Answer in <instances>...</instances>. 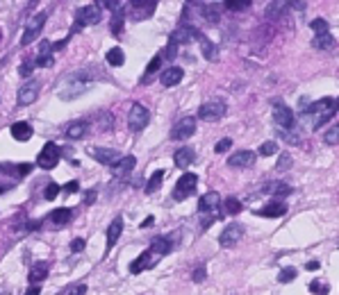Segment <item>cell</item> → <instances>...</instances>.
<instances>
[{
  "mask_svg": "<svg viewBox=\"0 0 339 295\" xmlns=\"http://www.w3.org/2000/svg\"><path fill=\"white\" fill-rule=\"evenodd\" d=\"M157 3L155 0H130V18L132 20H144L148 16H153V12H155Z\"/></svg>",
  "mask_w": 339,
  "mask_h": 295,
  "instance_id": "ba28073f",
  "label": "cell"
},
{
  "mask_svg": "<svg viewBox=\"0 0 339 295\" xmlns=\"http://www.w3.org/2000/svg\"><path fill=\"white\" fill-rule=\"evenodd\" d=\"M100 16H103V12H100L98 5H87V7H82L80 12H78V23L80 25H93L98 23Z\"/></svg>",
  "mask_w": 339,
  "mask_h": 295,
  "instance_id": "5bb4252c",
  "label": "cell"
},
{
  "mask_svg": "<svg viewBox=\"0 0 339 295\" xmlns=\"http://www.w3.org/2000/svg\"><path fill=\"white\" fill-rule=\"evenodd\" d=\"M60 184H55V182H50L48 184V186H46V193H44V198L46 200H55L57 198V193H60Z\"/></svg>",
  "mask_w": 339,
  "mask_h": 295,
  "instance_id": "b9f144b4",
  "label": "cell"
},
{
  "mask_svg": "<svg viewBox=\"0 0 339 295\" xmlns=\"http://www.w3.org/2000/svg\"><path fill=\"white\" fill-rule=\"evenodd\" d=\"M305 268H307V270H319V261H307Z\"/></svg>",
  "mask_w": 339,
  "mask_h": 295,
  "instance_id": "6f0895ef",
  "label": "cell"
},
{
  "mask_svg": "<svg viewBox=\"0 0 339 295\" xmlns=\"http://www.w3.org/2000/svg\"><path fill=\"white\" fill-rule=\"evenodd\" d=\"M150 257H153L150 252H141V255L137 257V261H135V263H132V266H130V272H132V275H139V272L144 270L146 266H153Z\"/></svg>",
  "mask_w": 339,
  "mask_h": 295,
  "instance_id": "4316f807",
  "label": "cell"
},
{
  "mask_svg": "<svg viewBox=\"0 0 339 295\" xmlns=\"http://www.w3.org/2000/svg\"><path fill=\"white\" fill-rule=\"evenodd\" d=\"M109 30H112L116 36L123 32V7H121V5L114 9V20H112V25H109Z\"/></svg>",
  "mask_w": 339,
  "mask_h": 295,
  "instance_id": "4dcf8cb0",
  "label": "cell"
},
{
  "mask_svg": "<svg viewBox=\"0 0 339 295\" xmlns=\"http://www.w3.org/2000/svg\"><path fill=\"white\" fill-rule=\"evenodd\" d=\"M196 186H198V175H194V173H184V175L176 182V188H173V200H178V202L187 200L189 196H194Z\"/></svg>",
  "mask_w": 339,
  "mask_h": 295,
  "instance_id": "7a4b0ae2",
  "label": "cell"
},
{
  "mask_svg": "<svg viewBox=\"0 0 339 295\" xmlns=\"http://www.w3.org/2000/svg\"><path fill=\"white\" fill-rule=\"evenodd\" d=\"M223 7H228L230 12H239V9H246L251 7V0H241V3H237V0H225Z\"/></svg>",
  "mask_w": 339,
  "mask_h": 295,
  "instance_id": "74e56055",
  "label": "cell"
},
{
  "mask_svg": "<svg viewBox=\"0 0 339 295\" xmlns=\"http://www.w3.org/2000/svg\"><path fill=\"white\" fill-rule=\"evenodd\" d=\"M46 275H48V263L41 261V263H36L32 270H30V282H32V284H39L41 279H46Z\"/></svg>",
  "mask_w": 339,
  "mask_h": 295,
  "instance_id": "f1b7e54d",
  "label": "cell"
},
{
  "mask_svg": "<svg viewBox=\"0 0 339 295\" xmlns=\"http://www.w3.org/2000/svg\"><path fill=\"white\" fill-rule=\"evenodd\" d=\"M148 118H150V114H148V109L144 107V104L135 102L130 107V116H128V125L132 132H141L148 125Z\"/></svg>",
  "mask_w": 339,
  "mask_h": 295,
  "instance_id": "5b68a950",
  "label": "cell"
},
{
  "mask_svg": "<svg viewBox=\"0 0 339 295\" xmlns=\"http://www.w3.org/2000/svg\"><path fill=\"white\" fill-rule=\"evenodd\" d=\"M200 14H203V18L210 20V23H219V18H221V5H203Z\"/></svg>",
  "mask_w": 339,
  "mask_h": 295,
  "instance_id": "83f0119b",
  "label": "cell"
},
{
  "mask_svg": "<svg viewBox=\"0 0 339 295\" xmlns=\"http://www.w3.org/2000/svg\"><path fill=\"white\" fill-rule=\"evenodd\" d=\"M273 120H275V125H278L280 130H291L296 125L294 112H291L287 104H282V102H278L273 107Z\"/></svg>",
  "mask_w": 339,
  "mask_h": 295,
  "instance_id": "9c48e42d",
  "label": "cell"
},
{
  "mask_svg": "<svg viewBox=\"0 0 339 295\" xmlns=\"http://www.w3.org/2000/svg\"><path fill=\"white\" fill-rule=\"evenodd\" d=\"M5 191H7V186H0V196H3V193H5Z\"/></svg>",
  "mask_w": 339,
  "mask_h": 295,
  "instance_id": "91938a15",
  "label": "cell"
},
{
  "mask_svg": "<svg viewBox=\"0 0 339 295\" xmlns=\"http://www.w3.org/2000/svg\"><path fill=\"white\" fill-rule=\"evenodd\" d=\"M230 145H232L230 139H221L219 143L214 145V152H219V155H221V152H228V150H230Z\"/></svg>",
  "mask_w": 339,
  "mask_h": 295,
  "instance_id": "bcb514c9",
  "label": "cell"
},
{
  "mask_svg": "<svg viewBox=\"0 0 339 295\" xmlns=\"http://www.w3.org/2000/svg\"><path fill=\"white\" fill-rule=\"evenodd\" d=\"M52 52V41H39V57H46Z\"/></svg>",
  "mask_w": 339,
  "mask_h": 295,
  "instance_id": "f6af8a7d",
  "label": "cell"
},
{
  "mask_svg": "<svg viewBox=\"0 0 339 295\" xmlns=\"http://www.w3.org/2000/svg\"><path fill=\"white\" fill-rule=\"evenodd\" d=\"M287 5L289 3H271V5H269V9H267V16L269 18H278L280 16V14H282L285 12V9H287Z\"/></svg>",
  "mask_w": 339,
  "mask_h": 295,
  "instance_id": "e575fe53",
  "label": "cell"
},
{
  "mask_svg": "<svg viewBox=\"0 0 339 295\" xmlns=\"http://www.w3.org/2000/svg\"><path fill=\"white\" fill-rule=\"evenodd\" d=\"M267 193H273V196H289L291 193V186L285 182H275V184H269L267 188H264Z\"/></svg>",
  "mask_w": 339,
  "mask_h": 295,
  "instance_id": "1f68e13d",
  "label": "cell"
},
{
  "mask_svg": "<svg viewBox=\"0 0 339 295\" xmlns=\"http://www.w3.org/2000/svg\"><path fill=\"white\" fill-rule=\"evenodd\" d=\"M312 46H314V48H319V50H332V48H335V39H332L330 32L316 34L314 41H312Z\"/></svg>",
  "mask_w": 339,
  "mask_h": 295,
  "instance_id": "484cf974",
  "label": "cell"
},
{
  "mask_svg": "<svg viewBox=\"0 0 339 295\" xmlns=\"http://www.w3.org/2000/svg\"><path fill=\"white\" fill-rule=\"evenodd\" d=\"M89 155L93 157V159L98 161V164H105V166H112L116 159H119V155H116V150H112V148H89Z\"/></svg>",
  "mask_w": 339,
  "mask_h": 295,
  "instance_id": "4fadbf2b",
  "label": "cell"
},
{
  "mask_svg": "<svg viewBox=\"0 0 339 295\" xmlns=\"http://www.w3.org/2000/svg\"><path fill=\"white\" fill-rule=\"evenodd\" d=\"M184 77V71L180 66H173V68H166L162 73V84L164 87H176V84Z\"/></svg>",
  "mask_w": 339,
  "mask_h": 295,
  "instance_id": "ffe728a7",
  "label": "cell"
},
{
  "mask_svg": "<svg viewBox=\"0 0 339 295\" xmlns=\"http://www.w3.org/2000/svg\"><path fill=\"white\" fill-rule=\"evenodd\" d=\"M9 132H12V136L16 141H30V139H32V128H30L28 123H23V120L14 123L12 128H9Z\"/></svg>",
  "mask_w": 339,
  "mask_h": 295,
  "instance_id": "7402d4cb",
  "label": "cell"
},
{
  "mask_svg": "<svg viewBox=\"0 0 339 295\" xmlns=\"http://www.w3.org/2000/svg\"><path fill=\"white\" fill-rule=\"evenodd\" d=\"M121 231H123V218H114L112 225L107 227V250L116 245V241L121 239Z\"/></svg>",
  "mask_w": 339,
  "mask_h": 295,
  "instance_id": "d6986e66",
  "label": "cell"
},
{
  "mask_svg": "<svg viewBox=\"0 0 339 295\" xmlns=\"http://www.w3.org/2000/svg\"><path fill=\"white\" fill-rule=\"evenodd\" d=\"M296 275H298V270H296L294 266H289V268H282L280 270V275H278V282H282V284H289V282H294Z\"/></svg>",
  "mask_w": 339,
  "mask_h": 295,
  "instance_id": "d590c367",
  "label": "cell"
},
{
  "mask_svg": "<svg viewBox=\"0 0 339 295\" xmlns=\"http://www.w3.org/2000/svg\"><path fill=\"white\" fill-rule=\"evenodd\" d=\"M87 132H89V123H87V120H76V123H71L66 128V136H68V139H82Z\"/></svg>",
  "mask_w": 339,
  "mask_h": 295,
  "instance_id": "603a6c76",
  "label": "cell"
},
{
  "mask_svg": "<svg viewBox=\"0 0 339 295\" xmlns=\"http://www.w3.org/2000/svg\"><path fill=\"white\" fill-rule=\"evenodd\" d=\"M153 223H155V218H153V216H148L144 223H141V227H144V229H146V227H153Z\"/></svg>",
  "mask_w": 339,
  "mask_h": 295,
  "instance_id": "680465c9",
  "label": "cell"
},
{
  "mask_svg": "<svg viewBox=\"0 0 339 295\" xmlns=\"http://www.w3.org/2000/svg\"><path fill=\"white\" fill-rule=\"evenodd\" d=\"M48 218H50L55 225H66V223H71L73 212H71V209H57V212H52Z\"/></svg>",
  "mask_w": 339,
  "mask_h": 295,
  "instance_id": "f546056e",
  "label": "cell"
},
{
  "mask_svg": "<svg viewBox=\"0 0 339 295\" xmlns=\"http://www.w3.org/2000/svg\"><path fill=\"white\" fill-rule=\"evenodd\" d=\"M137 166V159L132 155L128 157H119V159L112 164V175L114 177H119V180H125V177L132 173V168Z\"/></svg>",
  "mask_w": 339,
  "mask_h": 295,
  "instance_id": "30bf717a",
  "label": "cell"
},
{
  "mask_svg": "<svg viewBox=\"0 0 339 295\" xmlns=\"http://www.w3.org/2000/svg\"><path fill=\"white\" fill-rule=\"evenodd\" d=\"M44 25H46V14L44 12L34 14V16L28 20V25H25V32H23V36H21V46H30L32 41L39 39Z\"/></svg>",
  "mask_w": 339,
  "mask_h": 295,
  "instance_id": "3957f363",
  "label": "cell"
},
{
  "mask_svg": "<svg viewBox=\"0 0 339 295\" xmlns=\"http://www.w3.org/2000/svg\"><path fill=\"white\" fill-rule=\"evenodd\" d=\"M216 207H221V196L216 191L205 193V196L200 198V202H198V212L200 214H210V212H214Z\"/></svg>",
  "mask_w": 339,
  "mask_h": 295,
  "instance_id": "e0dca14e",
  "label": "cell"
},
{
  "mask_svg": "<svg viewBox=\"0 0 339 295\" xmlns=\"http://www.w3.org/2000/svg\"><path fill=\"white\" fill-rule=\"evenodd\" d=\"M228 112V107H225V102L223 100H208V102H203L200 104V109H198V116L203 120H219L221 116H225Z\"/></svg>",
  "mask_w": 339,
  "mask_h": 295,
  "instance_id": "277c9868",
  "label": "cell"
},
{
  "mask_svg": "<svg viewBox=\"0 0 339 295\" xmlns=\"http://www.w3.org/2000/svg\"><path fill=\"white\" fill-rule=\"evenodd\" d=\"M14 168H16V175L18 177H28L30 171H32V166H30V164H16Z\"/></svg>",
  "mask_w": 339,
  "mask_h": 295,
  "instance_id": "c3c4849f",
  "label": "cell"
},
{
  "mask_svg": "<svg viewBox=\"0 0 339 295\" xmlns=\"http://www.w3.org/2000/svg\"><path fill=\"white\" fill-rule=\"evenodd\" d=\"M176 52H178V46H173V44H168L166 48H164V52L160 57H166V59H173V57H176Z\"/></svg>",
  "mask_w": 339,
  "mask_h": 295,
  "instance_id": "681fc988",
  "label": "cell"
},
{
  "mask_svg": "<svg viewBox=\"0 0 339 295\" xmlns=\"http://www.w3.org/2000/svg\"><path fill=\"white\" fill-rule=\"evenodd\" d=\"M162 180H164V171H155V173H153V177L146 184V193H155L157 188H160Z\"/></svg>",
  "mask_w": 339,
  "mask_h": 295,
  "instance_id": "d6a6232c",
  "label": "cell"
},
{
  "mask_svg": "<svg viewBox=\"0 0 339 295\" xmlns=\"http://www.w3.org/2000/svg\"><path fill=\"white\" fill-rule=\"evenodd\" d=\"M25 295H41V286H39V284H32V286L25 291Z\"/></svg>",
  "mask_w": 339,
  "mask_h": 295,
  "instance_id": "db71d44e",
  "label": "cell"
},
{
  "mask_svg": "<svg viewBox=\"0 0 339 295\" xmlns=\"http://www.w3.org/2000/svg\"><path fill=\"white\" fill-rule=\"evenodd\" d=\"M173 161H176L178 168L187 171V168L194 164V150L192 148H180V150H176V155H173Z\"/></svg>",
  "mask_w": 339,
  "mask_h": 295,
  "instance_id": "ac0fdd59",
  "label": "cell"
},
{
  "mask_svg": "<svg viewBox=\"0 0 339 295\" xmlns=\"http://www.w3.org/2000/svg\"><path fill=\"white\" fill-rule=\"evenodd\" d=\"M312 30H314L316 34H326V32H328L326 18H314V20H312Z\"/></svg>",
  "mask_w": 339,
  "mask_h": 295,
  "instance_id": "60d3db41",
  "label": "cell"
},
{
  "mask_svg": "<svg viewBox=\"0 0 339 295\" xmlns=\"http://www.w3.org/2000/svg\"><path fill=\"white\" fill-rule=\"evenodd\" d=\"M64 191L66 193H78V191H80V184H78V182H68L64 186Z\"/></svg>",
  "mask_w": 339,
  "mask_h": 295,
  "instance_id": "f5cc1de1",
  "label": "cell"
},
{
  "mask_svg": "<svg viewBox=\"0 0 339 295\" xmlns=\"http://www.w3.org/2000/svg\"><path fill=\"white\" fill-rule=\"evenodd\" d=\"M84 293H87V286H84V284H80V286L73 288V291L68 293V295H84Z\"/></svg>",
  "mask_w": 339,
  "mask_h": 295,
  "instance_id": "11a10c76",
  "label": "cell"
},
{
  "mask_svg": "<svg viewBox=\"0 0 339 295\" xmlns=\"http://www.w3.org/2000/svg\"><path fill=\"white\" fill-rule=\"evenodd\" d=\"M257 152H259L262 157H271V155H275V152H278V143H275V141H267V143L259 145Z\"/></svg>",
  "mask_w": 339,
  "mask_h": 295,
  "instance_id": "8d00e7d4",
  "label": "cell"
},
{
  "mask_svg": "<svg viewBox=\"0 0 339 295\" xmlns=\"http://www.w3.org/2000/svg\"><path fill=\"white\" fill-rule=\"evenodd\" d=\"M243 236V229H241V225H228V227L221 231V245L223 247H232L235 243H239V239Z\"/></svg>",
  "mask_w": 339,
  "mask_h": 295,
  "instance_id": "9a60e30c",
  "label": "cell"
},
{
  "mask_svg": "<svg viewBox=\"0 0 339 295\" xmlns=\"http://www.w3.org/2000/svg\"><path fill=\"white\" fill-rule=\"evenodd\" d=\"M228 164H230L232 168H246V166H253V164H255V152H251V150L235 152V155H230Z\"/></svg>",
  "mask_w": 339,
  "mask_h": 295,
  "instance_id": "2e32d148",
  "label": "cell"
},
{
  "mask_svg": "<svg viewBox=\"0 0 339 295\" xmlns=\"http://www.w3.org/2000/svg\"><path fill=\"white\" fill-rule=\"evenodd\" d=\"M57 161H60V148H57L52 141L44 145V150L39 152V157H36V164L39 168H44V171H50V168L57 166Z\"/></svg>",
  "mask_w": 339,
  "mask_h": 295,
  "instance_id": "8992f818",
  "label": "cell"
},
{
  "mask_svg": "<svg viewBox=\"0 0 339 295\" xmlns=\"http://www.w3.org/2000/svg\"><path fill=\"white\" fill-rule=\"evenodd\" d=\"M0 39H3V32H0Z\"/></svg>",
  "mask_w": 339,
  "mask_h": 295,
  "instance_id": "94428289",
  "label": "cell"
},
{
  "mask_svg": "<svg viewBox=\"0 0 339 295\" xmlns=\"http://www.w3.org/2000/svg\"><path fill=\"white\" fill-rule=\"evenodd\" d=\"M310 291H314V293H319V295H328V293H330V288L323 286V284H319V282H312L310 284Z\"/></svg>",
  "mask_w": 339,
  "mask_h": 295,
  "instance_id": "7dc6e473",
  "label": "cell"
},
{
  "mask_svg": "<svg viewBox=\"0 0 339 295\" xmlns=\"http://www.w3.org/2000/svg\"><path fill=\"white\" fill-rule=\"evenodd\" d=\"M241 212V202L237 198H228L225 200V214H239Z\"/></svg>",
  "mask_w": 339,
  "mask_h": 295,
  "instance_id": "ab89813d",
  "label": "cell"
},
{
  "mask_svg": "<svg viewBox=\"0 0 339 295\" xmlns=\"http://www.w3.org/2000/svg\"><path fill=\"white\" fill-rule=\"evenodd\" d=\"M335 107H337V100L335 98H323L319 100V102H312L310 107H305V116H319L314 123V128H319V125H323L328 118H330V114H335Z\"/></svg>",
  "mask_w": 339,
  "mask_h": 295,
  "instance_id": "6da1fadb",
  "label": "cell"
},
{
  "mask_svg": "<svg viewBox=\"0 0 339 295\" xmlns=\"http://www.w3.org/2000/svg\"><path fill=\"white\" fill-rule=\"evenodd\" d=\"M192 39H200V32L196 28H192V25H182V28L173 30L171 36H168V41H171L173 46L178 44H189Z\"/></svg>",
  "mask_w": 339,
  "mask_h": 295,
  "instance_id": "8fae6325",
  "label": "cell"
},
{
  "mask_svg": "<svg viewBox=\"0 0 339 295\" xmlns=\"http://www.w3.org/2000/svg\"><path fill=\"white\" fill-rule=\"evenodd\" d=\"M107 61H109V64H112V66H121V64H123V61H125L123 50H121V48H112V50L107 52Z\"/></svg>",
  "mask_w": 339,
  "mask_h": 295,
  "instance_id": "836d02e7",
  "label": "cell"
},
{
  "mask_svg": "<svg viewBox=\"0 0 339 295\" xmlns=\"http://www.w3.org/2000/svg\"><path fill=\"white\" fill-rule=\"evenodd\" d=\"M259 216H264V218H278V216H285L287 214V204H282V202H271V204H267V207H262L259 212H255Z\"/></svg>",
  "mask_w": 339,
  "mask_h": 295,
  "instance_id": "44dd1931",
  "label": "cell"
},
{
  "mask_svg": "<svg viewBox=\"0 0 339 295\" xmlns=\"http://www.w3.org/2000/svg\"><path fill=\"white\" fill-rule=\"evenodd\" d=\"M337 132H339V128H337V123H335L330 130H328V134H326V143L328 145H337Z\"/></svg>",
  "mask_w": 339,
  "mask_h": 295,
  "instance_id": "ee69618b",
  "label": "cell"
},
{
  "mask_svg": "<svg viewBox=\"0 0 339 295\" xmlns=\"http://www.w3.org/2000/svg\"><path fill=\"white\" fill-rule=\"evenodd\" d=\"M148 252H150V255H160V257L168 255V252H171V241L157 236V239L153 241V245H150V250H148Z\"/></svg>",
  "mask_w": 339,
  "mask_h": 295,
  "instance_id": "d4e9b609",
  "label": "cell"
},
{
  "mask_svg": "<svg viewBox=\"0 0 339 295\" xmlns=\"http://www.w3.org/2000/svg\"><path fill=\"white\" fill-rule=\"evenodd\" d=\"M205 275H208V272H205V268H196V270H194V282H203Z\"/></svg>",
  "mask_w": 339,
  "mask_h": 295,
  "instance_id": "816d5d0a",
  "label": "cell"
},
{
  "mask_svg": "<svg viewBox=\"0 0 339 295\" xmlns=\"http://www.w3.org/2000/svg\"><path fill=\"white\" fill-rule=\"evenodd\" d=\"M93 200H96V191H89L87 196H84V204H91Z\"/></svg>",
  "mask_w": 339,
  "mask_h": 295,
  "instance_id": "9f6ffc18",
  "label": "cell"
},
{
  "mask_svg": "<svg viewBox=\"0 0 339 295\" xmlns=\"http://www.w3.org/2000/svg\"><path fill=\"white\" fill-rule=\"evenodd\" d=\"M32 71H34V61L25 59L23 66H21V77H30V75H32Z\"/></svg>",
  "mask_w": 339,
  "mask_h": 295,
  "instance_id": "7bdbcfd3",
  "label": "cell"
},
{
  "mask_svg": "<svg viewBox=\"0 0 339 295\" xmlns=\"http://www.w3.org/2000/svg\"><path fill=\"white\" fill-rule=\"evenodd\" d=\"M36 98H39V82L36 80H28L18 89V104H32Z\"/></svg>",
  "mask_w": 339,
  "mask_h": 295,
  "instance_id": "7c38bea8",
  "label": "cell"
},
{
  "mask_svg": "<svg viewBox=\"0 0 339 295\" xmlns=\"http://www.w3.org/2000/svg\"><path fill=\"white\" fill-rule=\"evenodd\" d=\"M71 250L73 252H82L84 250V239H73L71 241Z\"/></svg>",
  "mask_w": 339,
  "mask_h": 295,
  "instance_id": "f907efd6",
  "label": "cell"
},
{
  "mask_svg": "<svg viewBox=\"0 0 339 295\" xmlns=\"http://www.w3.org/2000/svg\"><path fill=\"white\" fill-rule=\"evenodd\" d=\"M198 41H200V50H203V57H205V59H210V61H214L216 55H219V46L212 44L208 36H203V34H200Z\"/></svg>",
  "mask_w": 339,
  "mask_h": 295,
  "instance_id": "cb8c5ba5",
  "label": "cell"
},
{
  "mask_svg": "<svg viewBox=\"0 0 339 295\" xmlns=\"http://www.w3.org/2000/svg\"><path fill=\"white\" fill-rule=\"evenodd\" d=\"M196 134V118H192V116H184V118H180L176 125H173L171 130V139L173 141H184L189 139V136Z\"/></svg>",
  "mask_w": 339,
  "mask_h": 295,
  "instance_id": "52a82bcc",
  "label": "cell"
},
{
  "mask_svg": "<svg viewBox=\"0 0 339 295\" xmlns=\"http://www.w3.org/2000/svg\"><path fill=\"white\" fill-rule=\"evenodd\" d=\"M160 66H162V57H160V55H155V57L150 59V64H148V68H146V80H144V82H148V77H150L153 73L160 71Z\"/></svg>",
  "mask_w": 339,
  "mask_h": 295,
  "instance_id": "f35d334b",
  "label": "cell"
}]
</instances>
